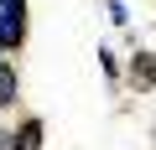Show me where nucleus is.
<instances>
[{
	"instance_id": "nucleus-1",
	"label": "nucleus",
	"mask_w": 156,
	"mask_h": 150,
	"mask_svg": "<svg viewBox=\"0 0 156 150\" xmlns=\"http://www.w3.org/2000/svg\"><path fill=\"white\" fill-rule=\"evenodd\" d=\"M26 47V0H0V52Z\"/></svg>"
},
{
	"instance_id": "nucleus-2",
	"label": "nucleus",
	"mask_w": 156,
	"mask_h": 150,
	"mask_svg": "<svg viewBox=\"0 0 156 150\" xmlns=\"http://www.w3.org/2000/svg\"><path fill=\"white\" fill-rule=\"evenodd\" d=\"M130 88H156V57L151 52H135L130 57Z\"/></svg>"
},
{
	"instance_id": "nucleus-3",
	"label": "nucleus",
	"mask_w": 156,
	"mask_h": 150,
	"mask_svg": "<svg viewBox=\"0 0 156 150\" xmlns=\"http://www.w3.org/2000/svg\"><path fill=\"white\" fill-rule=\"evenodd\" d=\"M11 135H16V150H42V119H37V114H31V119H21Z\"/></svg>"
},
{
	"instance_id": "nucleus-4",
	"label": "nucleus",
	"mask_w": 156,
	"mask_h": 150,
	"mask_svg": "<svg viewBox=\"0 0 156 150\" xmlns=\"http://www.w3.org/2000/svg\"><path fill=\"white\" fill-rule=\"evenodd\" d=\"M16 93H21V88H16V67H11V62H0V109H11Z\"/></svg>"
},
{
	"instance_id": "nucleus-5",
	"label": "nucleus",
	"mask_w": 156,
	"mask_h": 150,
	"mask_svg": "<svg viewBox=\"0 0 156 150\" xmlns=\"http://www.w3.org/2000/svg\"><path fill=\"white\" fill-rule=\"evenodd\" d=\"M99 67H104V78H115V72H120V57L109 47H99Z\"/></svg>"
},
{
	"instance_id": "nucleus-6",
	"label": "nucleus",
	"mask_w": 156,
	"mask_h": 150,
	"mask_svg": "<svg viewBox=\"0 0 156 150\" xmlns=\"http://www.w3.org/2000/svg\"><path fill=\"white\" fill-rule=\"evenodd\" d=\"M109 21H115V26H125V21H130V11L120 5V0H109Z\"/></svg>"
},
{
	"instance_id": "nucleus-7",
	"label": "nucleus",
	"mask_w": 156,
	"mask_h": 150,
	"mask_svg": "<svg viewBox=\"0 0 156 150\" xmlns=\"http://www.w3.org/2000/svg\"><path fill=\"white\" fill-rule=\"evenodd\" d=\"M0 62H5V57H0Z\"/></svg>"
}]
</instances>
